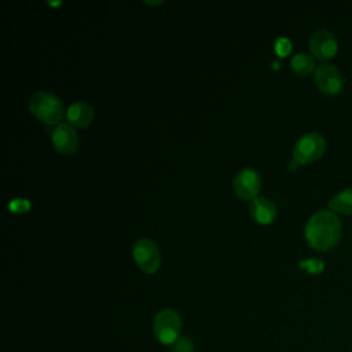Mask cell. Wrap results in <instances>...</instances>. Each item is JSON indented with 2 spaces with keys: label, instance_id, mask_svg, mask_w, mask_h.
I'll use <instances>...</instances> for the list:
<instances>
[{
  "label": "cell",
  "instance_id": "6",
  "mask_svg": "<svg viewBox=\"0 0 352 352\" xmlns=\"http://www.w3.org/2000/svg\"><path fill=\"white\" fill-rule=\"evenodd\" d=\"M261 187V177L257 170L245 168L236 173L232 180V188L241 199H254Z\"/></svg>",
  "mask_w": 352,
  "mask_h": 352
},
{
  "label": "cell",
  "instance_id": "13",
  "mask_svg": "<svg viewBox=\"0 0 352 352\" xmlns=\"http://www.w3.org/2000/svg\"><path fill=\"white\" fill-rule=\"evenodd\" d=\"M290 66L297 76H308L309 73L314 72V69H316L315 59L308 52L296 54L290 60Z\"/></svg>",
  "mask_w": 352,
  "mask_h": 352
},
{
  "label": "cell",
  "instance_id": "15",
  "mask_svg": "<svg viewBox=\"0 0 352 352\" xmlns=\"http://www.w3.org/2000/svg\"><path fill=\"white\" fill-rule=\"evenodd\" d=\"M8 208L14 213H25L30 208V202L25 198H15L8 204Z\"/></svg>",
  "mask_w": 352,
  "mask_h": 352
},
{
  "label": "cell",
  "instance_id": "17",
  "mask_svg": "<svg viewBox=\"0 0 352 352\" xmlns=\"http://www.w3.org/2000/svg\"><path fill=\"white\" fill-rule=\"evenodd\" d=\"M192 342L187 338H179L172 344V352H192Z\"/></svg>",
  "mask_w": 352,
  "mask_h": 352
},
{
  "label": "cell",
  "instance_id": "5",
  "mask_svg": "<svg viewBox=\"0 0 352 352\" xmlns=\"http://www.w3.org/2000/svg\"><path fill=\"white\" fill-rule=\"evenodd\" d=\"M132 256L139 268L146 274L157 272L161 261L160 249L154 241L148 238H140L132 249Z\"/></svg>",
  "mask_w": 352,
  "mask_h": 352
},
{
  "label": "cell",
  "instance_id": "9",
  "mask_svg": "<svg viewBox=\"0 0 352 352\" xmlns=\"http://www.w3.org/2000/svg\"><path fill=\"white\" fill-rule=\"evenodd\" d=\"M52 146L59 154L70 155L78 148V136L70 124H59L52 132Z\"/></svg>",
  "mask_w": 352,
  "mask_h": 352
},
{
  "label": "cell",
  "instance_id": "7",
  "mask_svg": "<svg viewBox=\"0 0 352 352\" xmlns=\"http://www.w3.org/2000/svg\"><path fill=\"white\" fill-rule=\"evenodd\" d=\"M311 54L319 59L331 58L338 48L337 38L327 29H318L312 33L309 38Z\"/></svg>",
  "mask_w": 352,
  "mask_h": 352
},
{
  "label": "cell",
  "instance_id": "12",
  "mask_svg": "<svg viewBox=\"0 0 352 352\" xmlns=\"http://www.w3.org/2000/svg\"><path fill=\"white\" fill-rule=\"evenodd\" d=\"M329 208L331 212L351 214L352 213V188H344L340 192H337L329 201Z\"/></svg>",
  "mask_w": 352,
  "mask_h": 352
},
{
  "label": "cell",
  "instance_id": "11",
  "mask_svg": "<svg viewBox=\"0 0 352 352\" xmlns=\"http://www.w3.org/2000/svg\"><path fill=\"white\" fill-rule=\"evenodd\" d=\"M66 118L72 126L85 128L94 120V109L91 104L84 102H74L66 111Z\"/></svg>",
  "mask_w": 352,
  "mask_h": 352
},
{
  "label": "cell",
  "instance_id": "1",
  "mask_svg": "<svg viewBox=\"0 0 352 352\" xmlns=\"http://www.w3.org/2000/svg\"><path fill=\"white\" fill-rule=\"evenodd\" d=\"M341 236V223L331 210L315 212L305 224V238L308 243L318 250L333 248Z\"/></svg>",
  "mask_w": 352,
  "mask_h": 352
},
{
  "label": "cell",
  "instance_id": "2",
  "mask_svg": "<svg viewBox=\"0 0 352 352\" xmlns=\"http://www.w3.org/2000/svg\"><path fill=\"white\" fill-rule=\"evenodd\" d=\"M30 113L44 124H58L65 116V107L62 100L47 91H38L32 95L29 100Z\"/></svg>",
  "mask_w": 352,
  "mask_h": 352
},
{
  "label": "cell",
  "instance_id": "18",
  "mask_svg": "<svg viewBox=\"0 0 352 352\" xmlns=\"http://www.w3.org/2000/svg\"><path fill=\"white\" fill-rule=\"evenodd\" d=\"M147 4H150V6H157V4H161L162 1H146Z\"/></svg>",
  "mask_w": 352,
  "mask_h": 352
},
{
  "label": "cell",
  "instance_id": "3",
  "mask_svg": "<svg viewBox=\"0 0 352 352\" xmlns=\"http://www.w3.org/2000/svg\"><path fill=\"white\" fill-rule=\"evenodd\" d=\"M182 329V320L176 311L162 309L160 311L153 322V330L155 338L166 345H172L179 340Z\"/></svg>",
  "mask_w": 352,
  "mask_h": 352
},
{
  "label": "cell",
  "instance_id": "8",
  "mask_svg": "<svg viewBox=\"0 0 352 352\" xmlns=\"http://www.w3.org/2000/svg\"><path fill=\"white\" fill-rule=\"evenodd\" d=\"M315 82L324 94H336L342 88V76L331 63H320L315 69Z\"/></svg>",
  "mask_w": 352,
  "mask_h": 352
},
{
  "label": "cell",
  "instance_id": "10",
  "mask_svg": "<svg viewBox=\"0 0 352 352\" xmlns=\"http://www.w3.org/2000/svg\"><path fill=\"white\" fill-rule=\"evenodd\" d=\"M250 216L260 224H270L276 217V206L265 197H257L252 201L249 208Z\"/></svg>",
  "mask_w": 352,
  "mask_h": 352
},
{
  "label": "cell",
  "instance_id": "16",
  "mask_svg": "<svg viewBox=\"0 0 352 352\" xmlns=\"http://www.w3.org/2000/svg\"><path fill=\"white\" fill-rule=\"evenodd\" d=\"M275 52L279 55V56H285L287 55L290 51H292V41L286 37H279L276 41H275Z\"/></svg>",
  "mask_w": 352,
  "mask_h": 352
},
{
  "label": "cell",
  "instance_id": "14",
  "mask_svg": "<svg viewBox=\"0 0 352 352\" xmlns=\"http://www.w3.org/2000/svg\"><path fill=\"white\" fill-rule=\"evenodd\" d=\"M300 268L308 271L309 274H318V272L323 271L324 263H323L322 258L311 257V258H307V260H301L300 261Z\"/></svg>",
  "mask_w": 352,
  "mask_h": 352
},
{
  "label": "cell",
  "instance_id": "4",
  "mask_svg": "<svg viewBox=\"0 0 352 352\" xmlns=\"http://www.w3.org/2000/svg\"><path fill=\"white\" fill-rule=\"evenodd\" d=\"M326 150V140L316 132L302 135L293 147V160L300 164H309L318 160Z\"/></svg>",
  "mask_w": 352,
  "mask_h": 352
}]
</instances>
